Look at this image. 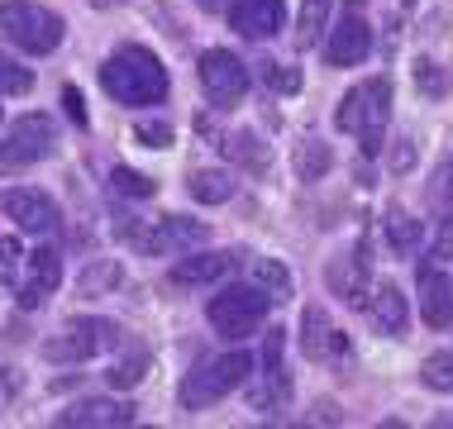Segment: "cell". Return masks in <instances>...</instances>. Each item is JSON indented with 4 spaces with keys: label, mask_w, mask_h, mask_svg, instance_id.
<instances>
[{
    "label": "cell",
    "mask_w": 453,
    "mask_h": 429,
    "mask_svg": "<svg viewBox=\"0 0 453 429\" xmlns=\"http://www.w3.org/2000/svg\"><path fill=\"white\" fill-rule=\"evenodd\" d=\"M101 86L105 96H115L119 105H163L167 91H173V81H167V67L157 63V53L139 43H125L115 48V53L101 63Z\"/></svg>",
    "instance_id": "6da1fadb"
},
{
    "label": "cell",
    "mask_w": 453,
    "mask_h": 429,
    "mask_svg": "<svg viewBox=\"0 0 453 429\" xmlns=\"http://www.w3.org/2000/svg\"><path fill=\"white\" fill-rule=\"evenodd\" d=\"M387 119H391V81L387 77L358 81L344 101H339V110H334V125L363 143V157H377L387 149V143H382Z\"/></svg>",
    "instance_id": "7a4b0ae2"
},
{
    "label": "cell",
    "mask_w": 453,
    "mask_h": 429,
    "mask_svg": "<svg viewBox=\"0 0 453 429\" xmlns=\"http://www.w3.org/2000/svg\"><path fill=\"white\" fill-rule=\"evenodd\" d=\"M0 34H5L19 53L43 57V53H53V48L63 43L67 24H63L58 10L34 5V0H0Z\"/></svg>",
    "instance_id": "3957f363"
},
{
    "label": "cell",
    "mask_w": 453,
    "mask_h": 429,
    "mask_svg": "<svg viewBox=\"0 0 453 429\" xmlns=\"http://www.w3.org/2000/svg\"><path fill=\"white\" fill-rule=\"evenodd\" d=\"M249 372H253V358L243 349L225 353V358H211L201 372H191L187 382H181V391H177L181 410H205V406H215V401H225L229 391H239L249 382Z\"/></svg>",
    "instance_id": "277c9868"
},
{
    "label": "cell",
    "mask_w": 453,
    "mask_h": 429,
    "mask_svg": "<svg viewBox=\"0 0 453 429\" xmlns=\"http://www.w3.org/2000/svg\"><path fill=\"white\" fill-rule=\"evenodd\" d=\"M58 149V125L53 115H19L15 125H5L0 134V172H19V167H34L43 157H53Z\"/></svg>",
    "instance_id": "5b68a950"
},
{
    "label": "cell",
    "mask_w": 453,
    "mask_h": 429,
    "mask_svg": "<svg viewBox=\"0 0 453 429\" xmlns=\"http://www.w3.org/2000/svg\"><path fill=\"white\" fill-rule=\"evenodd\" d=\"M115 349H119V325L101 320V315H81L63 334H53L43 343V358L48 363H87V358H101V353H115Z\"/></svg>",
    "instance_id": "8992f818"
},
{
    "label": "cell",
    "mask_w": 453,
    "mask_h": 429,
    "mask_svg": "<svg viewBox=\"0 0 453 429\" xmlns=\"http://www.w3.org/2000/svg\"><path fill=\"white\" fill-rule=\"evenodd\" d=\"M267 301L273 296H267L263 287H225L211 296V305H205V320H211L225 339H243L267 320Z\"/></svg>",
    "instance_id": "52a82bcc"
},
{
    "label": "cell",
    "mask_w": 453,
    "mask_h": 429,
    "mask_svg": "<svg viewBox=\"0 0 453 429\" xmlns=\"http://www.w3.org/2000/svg\"><path fill=\"white\" fill-rule=\"evenodd\" d=\"M119 234H125L139 253H181V249H191V243H205L211 229H205L201 219H187V215H163V219H143V225L125 219Z\"/></svg>",
    "instance_id": "ba28073f"
},
{
    "label": "cell",
    "mask_w": 453,
    "mask_h": 429,
    "mask_svg": "<svg viewBox=\"0 0 453 429\" xmlns=\"http://www.w3.org/2000/svg\"><path fill=\"white\" fill-rule=\"evenodd\" d=\"M196 77H201V91L215 110H234L243 96H249V67H243V57H234L229 48H205Z\"/></svg>",
    "instance_id": "9c48e42d"
},
{
    "label": "cell",
    "mask_w": 453,
    "mask_h": 429,
    "mask_svg": "<svg viewBox=\"0 0 453 429\" xmlns=\"http://www.w3.org/2000/svg\"><path fill=\"white\" fill-rule=\"evenodd\" d=\"M0 211L15 219L19 234H34V239L53 234V229L63 225V211H58V201H53L48 191H34V187L5 191V195H0Z\"/></svg>",
    "instance_id": "30bf717a"
},
{
    "label": "cell",
    "mask_w": 453,
    "mask_h": 429,
    "mask_svg": "<svg viewBox=\"0 0 453 429\" xmlns=\"http://www.w3.org/2000/svg\"><path fill=\"white\" fill-rule=\"evenodd\" d=\"M287 401H291L287 329H267V343H263V387L253 391V410H281Z\"/></svg>",
    "instance_id": "8fae6325"
},
{
    "label": "cell",
    "mask_w": 453,
    "mask_h": 429,
    "mask_svg": "<svg viewBox=\"0 0 453 429\" xmlns=\"http://www.w3.org/2000/svg\"><path fill=\"white\" fill-rule=\"evenodd\" d=\"M58 287H63V253L58 249H34L29 267H24L19 281H15L19 310H39V305H48V296H53Z\"/></svg>",
    "instance_id": "7c38bea8"
},
{
    "label": "cell",
    "mask_w": 453,
    "mask_h": 429,
    "mask_svg": "<svg viewBox=\"0 0 453 429\" xmlns=\"http://www.w3.org/2000/svg\"><path fill=\"white\" fill-rule=\"evenodd\" d=\"M372 53V29L363 15H344L325 34V67H358Z\"/></svg>",
    "instance_id": "4fadbf2b"
},
{
    "label": "cell",
    "mask_w": 453,
    "mask_h": 429,
    "mask_svg": "<svg viewBox=\"0 0 453 429\" xmlns=\"http://www.w3.org/2000/svg\"><path fill=\"white\" fill-rule=\"evenodd\" d=\"M229 29L243 39H273L287 24V0H229L225 5Z\"/></svg>",
    "instance_id": "5bb4252c"
},
{
    "label": "cell",
    "mask_w": 453,
    "mask_h": 429,
    "mask_svg": "<svg viewBox=\"0 0 453 429\" xmlns=\"http://www.w3.org/2000/svg\"><path fill=\"white\" fill-rule=\"evenodd\" d=\"M139 420V406L115 396H91V401H72V406L58 415V425H81V429H125Z\"/></svg>",
    "instance_id": "9a60e30c"
},
{
    "label": "cell",
    "mask_w": 453,
    "mask_h": 429,
    "mask_svg": "<svg viewBox=\"0 0 453 429\" xmlns=\"http://www.w3.org/2000/svg\"><path fill=\"white\" fill-rule=\"evenodd\" d=\"M301 353L311 363H334V358H349V339L329 325V315L320 305H305L301 315Z\"/></svg>",
    "instance_id": "2e32d148"
},
{
    "label": "cell",
    "mask_w": 453,
    "mask_h": 429,
    "mask_svg": "<svg viewBox=\"0 0 453 429\" xmlns=\"http://www.w3.org/2000/svg\"><path fill=\"white\" fill-rule=\"evenodd\" d=\"M367 272H372V267H367L358 253H339V257H329L325 281H329V291H334L339 301H349L353 310H363L367 296H372V287H367Z\"/></svg>",
    "instance_id": "e0dca14e"
},
{
    "label": "cell",
    "mask_w": 453,
    "mask_h": 429,
    "mask_svg": "<svg viewBox=\"0 0 453 429\" xmlns=\"http://www.w3.org/2000/svg\"><path fill=\"white\" fill-rule=\"evenodd\" d=\"M415 281H420V320L444 329L453 320V281H449V272L434 267V263H425Z\"/></svg>",
    "instance_id": "ac0fdd59"
},
{
    "label": "cell",
    "mask_w": 453,
    "mask_h": 429,
    "mask_svg": "<svg viewBox=\"0 0 453 429\" xmlns=\"http://www.w3.org/2000/svg\"><path fill=\"white\" fill-rule=\"evenodd\" d=\"M367 310H372V325L382 329V334H406V325H411V305L406 296H401V287L396 281H382V287H372V296H367Z\"/></svg>",
    "instance_id": "d6986e66"
},
{
    "label": "cell",
    "mask_w": 453,
    "mask_h": 429,
    "mask_svg": "<svg viewBox=\"0 0 453 429\" xmlns=\"http://www.w3.org/2000/svg\"><path fill=\"white\" fill-rule=\"evenodd\" d=\"M234 257L229 253H191V257H177L173 263V281L177 287H211V281L229 277Z\"/></svg>",
    "instance_id": "ffe728a7"
},
{
    "label": "cell",
    "mask_w": 453,
    "mask_h": 429,
    "mask_svg": "<svg viewBox=\"0 0 453 429\" xmlns=\"http://www.w3.org/2000/svg\"><path fill=\"white\" fill-rule=\"evenodd\" d=\"M382 229H387V243H391V253L396 257H415L420 253V219H415L406 205H391L387 211V219H382Z\"/></svg>",
    "instance_id": "44dd1931"
},
{
    "label": "cell",
    "mask_w": 453,
    "mask_h": 429,
    "mask_svg": "<svg viewBox=\"0 0 453 429\" xmlns=\"http://www.w3.org/2000/svg\"><path fill=\"white\" fill-rule=\"evenodd\" d=\"M219 149L229 153V163H239L243 172H267V163H273V153H267V143L258 139L253 129H239V134H229Z\"/></svg>",
    "instance_id": "7402d4cb"
},
{
    "label": "cell",
    "mask_w": 453,
    "mask_h": 429,
    "mask_svg": "<svg viewBox=\"0 0 453 429\" xmlns=\"http://www.w3.org/2000/svg\"><path fill=\"white\" fill-rule=\"evenodd\" d=\"M187 191H191V201H201V205H225L229 195H234V177L219 172V167H201L187 177Z\"/></svg>",
    "instance_id": "603a6c76"
},
{
    "label": "cell",
    "mask_w": 453,
    "mask_h": 429,
    "mask_svg": "<svg viewBox=\"0 0 453 429\" xmlns=\"http://www.w3.org/2000/svg\"><path fill=\"white\" fill-rule=\"evenodd\" d=\"M329 15H334V0H301V15H296V43L315 48L329 34Z\"/></svg>",
    "instance_id": "cb8c5ba5"
},
{
    "label": "cell",
    "mask_w": 453,
    "mask_h": 429,
    "mask_svg": "<svg viewBox=\"0 0 453 429\" xmlns=\"http://www.w3.org/2000/svg\"><path fill=\"white\" fill-rule=\"evenodd\" d=\"M119 281H125V267H119L115 257H101V263H91L87 272L77 277V291L81 296H115Z\"/></svg>",
    "instance_id": "d4e9b609"
},
{
    "label": "cell",
    "mask_w": 453,
    "mask_h": 429,
    "mask_svg": "<svg viewBox=\"0 0 453 429\" xmlns=\"http://www.w3.org/2000/svg\"><path fill=\"white\" fill-rule=\"evenodd\" d=\"M329 167H334V149L325 139H305L296 149V177L301 181H320Z\"/></svg>",
    "instance_id": "484cf974"
},
{
    "label": "cell",
    "mask_w": 453,
    "mask_h": 429,
    "mask_svg": "<svg viewBox=\"0 0 453 429\" xmlns=\"http://www.w3.org/2000/svg\"><path fill=\"white\" fill-rule=\"evenodd\" d=\"M253 281H258L273 301H291V272L277 257H253Z\"/></svg>",
    "instance_id": "4316f807"
},
{
    "label": "cell",
    "mask_w": 453,
    "mask_h": 429,
    "mask_svg": "<svg viewBox=\"0 0 453 429\" xmlns=\"http://www.w3.org/2000/svg\"><path fill=\"white\" fill-rule=\"evenodd\" d=\"M411 77H415V91H420L425 101H444V96H449V72L439 67L434 57H420Z\"/></svg>",
    "instance_id": "83f0119b"
},
{
    "label": "cell",
    "mask_w": 453,
    "mask_h": 429,
    "mask_svg": "<svg viewBox=\"0 0 453 429\" xmlns=\"http://www.w3.org/2000/svg\"><path fill=\"white\" fill-rule=\"evenodd\" d=\"M110 191L125 195V201H149V195L157 191V181L143 177V172H134V167H115L110 172Z\"/></svg>",
    "instance_id": "f1b7e54d"
},
{
    "label": "cell",
    "mask_w": 453,
    "mask_h": 429,
    "mask_svg": "<svg viewBox=\"0 0 453 429\" xmlns=\"http://www.w3.org/2000/svg\"><path fill=\"white\" fill-rule=\"evenodd\" d=\"M420 382L430 391H453V349L430 353V358L420 363Z\"/></svg>",
    "instance_id": "f546056e"
},
{
    "label": "cell",
    "mask_w": 453,
    "mask_h": 429,
    "mask_svg": "<svg viewBox=\"0 0 453 429\" xmlns=\"http://www.w3.org/2000/svg\"><path fill=\"white\" fill-rule=\"evenodd\" d=\"M34 86V72L19 63V57L0 53V96H24Z\"/></svg>",
    "instance_id": "4dcf8cb0"
},
{
    "label": "cell",
    "mask_w": 453,
    "mask_h": 429,
    "mask_svg": "<svg viewBox=\"0 0 453 429\" xmlns=\"http://www.w3.org/2000/svg\"><path fill=\"white\" fill-rule=\"evenodd\" d=\"M258 77H263L267 91H277V96H296V91H301V72L287 67V63H263Z\"/></svg>",
    "instance_id": "1f68e13d"
},
{
    "label": "cell",
    "mask_w": 453,
    "mask_h": 429,
    "mask_svg": "<svg viewBox=\"0 0 453 429\" xmlns=\"http://www.w3.org/2000/svg\"><path fill=\"white\" fill-rule=\"evenodd\" d=\"M143 367H149V358H143V353H134V358H119V363L105 372V382L115 387V391H129V387L143 382Z\"/></svg>",
    "instance_id": "d6a6232c"
},
{
    "label": "cell",
    "mask_w": 453,
    "mask_h": 429,
    "mask_svg": "<svg viewBox=\"0 0 453 429\" xmlns=\"http://www.w3.org/2000/svg\"><path fill=\"white\" fill-rule=\"evenodd\" d=\"M134 139H139L143 149H173V125H167V119H139V125H134Z\"/></svg>",
    "instance_id": "836d02e7"
},
{
    "label": "cell",
    "mask_w": 453,
    "mask_h": 429,
    "mask_svg": "<svg viewBox=\"0 0 453 429\" xmlns=\"http://www.w3.org/2000/svg\"><path fill=\"white\" fill-rule=\"evenodd\" d=\"M19 263H24V249H19V239L15 234H0V277L15 287L19 281Z\"/></svg>",
    "instance_id": "e575fe53"
},
{
    "label": "cell",
    "mask_w": 453,
    "mask_h": 429,
    "mask_svg": "<svg viewBox=\"0 0 453 429\" xmlns=\"http://www.w3.org/2000/svg\"><path fill=\"white\" fill-rule=\"evenodd\" d=\"M449 187H453V157H444V163L434 167V181H430V205L439 215L449 211Z\"/></svg>",
    "instance_id": "d590c367"
},
{
    "label": "cell",
    "mask_w": 453,
    "mask_h": 429,
    "mask_svg": "<svg viewBox=\"0 0 453 429\" xmlns=\"http://www.w3.org/2000/svg\"><path fill=\"white\" fill-rule=\"evenodd\" d=\"M387 167L396 172V177H406L415 167V143L411 139H391V153H387Z\"/></svg>",
    "instance_id": "8d00e7d4"
},
{
    "label": "cell",
    "mask_w": 453,
    "mask_h": 429,
    "mask_svg": "<svg viewBox=\"0 0 453 429\" xmlns=\"http://www.w3.org/2000/svg\"><path fill=\"white\" fill-rule=\"evenodd\" d=\"M434 257H453V211L439 215V234H434Z\"/></svg>",
    "instance_id": "74e56055"
},
{
    "label": "cell",
    "mask_w": 453,
    "mask_h": 429,
    "mask_svg": "<svg viewBox=\"0 0 453 429\" xmlns=\"http://www.w3.org/2000/svg\"><path fill=\"white\" fill-rule=\"evenodd\" d=\"M63 105H67V119H72V125L87 129V101H81L77 86H67V91H63Z\"/></svg>",
    "instance_id": "f35d334b"
},
{
    "label": "cell",
    "mask_w": 453,
    "mask_h": 429,
    "mask_svg": "<svg viewBox=\"0 0 453 429\" xmlns=\"http://www.w3.org/2000/svg\"><path fill=\"white\" fill-rule=\"evenodd\" d=\"M311 420H315V425H339V420H344V410H339L334 401H315Z\"/></svg>",
    "instance_id": "ab89813d"
},
{
    "label": "cell",
    "mask_w": 453,
    "mask_h": 429,
    "mask_svg": "<svg viewBox=\"0 0 453 429\" xmlns=\"http://www.w3.org/2000/svg\"><path fill=\"white\" fill-rule=\"evenodd\" d=\"M87 5H96V10H115V5H125V0H87Z\"/></svg>",
    "instance_id": "60d3db41"
},
{
    "label": "cell",
    "mask_w": 453,
    "mask_h": 429,
    "mask_svg": "<svg viewBox=\"0 0 453 429\" xmlns=\"http://www.w3.org/2000/svg\"><path fill=\"white\" fill-rule=\"evenodd\" d=\"M196 5H205V10H225V0H196Z\"/></svg>",
    "instance_id": "b9f144b4"
}]
</instances>
